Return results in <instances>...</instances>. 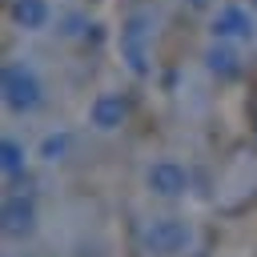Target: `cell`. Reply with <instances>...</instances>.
<instances>
[{
  "mask_svg": "<svg viewBox=\"0 0 257 257\" xmlns=\"http://www.w3.org/2000/svg\"><path fill=\"white\" fill-rule=\"evenodd\" d=\"M209 40H225V44H257V8L241 4V0H221L209 16Z\"/></svg>",
  "mask_w": 257,
  "mask_h": 257,
  "instance_id": "3957f363",
  "label": "cell"
},
{
  "mask_svg": "<svg viewBox=\"0 0 257 257\" xmlns=\"http://www.w3.org/2000/svg\"><path fill=\"white\" fill-rule=\"evenodd\" d=\"M193 12H205V16H213V8H217V0H185Z\"/></svg>",
  "mask_w": 257,
  "mask_h": 257,
  "instance_id": "4fadbf2b",
  "label": "cell"
},
{
  "mask_svg": "<svg viewBox=\"0 0 257 257\" xmlns=\"http://www.w3.org/2000/svg\"><path fill=\"white\" fill-rule=\"evenodd\" d=\"M157 8L141 4V8H128L116 24V36H112V48H116V60L133 72V76H149L153 72V36H157Z\"/></svg>",
  "mask_w": 257,
  "mask_h": 257,
  "instance_id": "6da1fadb",
  "label": "cell"
},
{
  "mask_svg": "<svg viewBox=\"0 0 257 257\" xmlns=\"http://www.w3.org/2000/svg\"><path fill=\"white\" fill-rule=\"evenodd\" d=\"M92 4H100V0H92Z\"/></svg>",
  "mask_w": 257,
  "mask_h": 257,
  "instance_id": "9a60e30c",
  "label": "cell"
},
{
  "mask_svg": "<svg viewBox=\"0 0 257 257\" xmlns=\"http://www.w3.org/2000/svg\"><path fill=\"white\" fill-rule=\"evenodd\" d=\"M0 225H4V237L8 241H24L36 233V201L28 193H8L4 197V209H0Z\"/></svg>",
  "mask_w": 257,
  "mask_h": 257,
  "instance_id": "52a82bcc",
  "label": "cell"
},
{
  "mask_svg": "<svg viewBox=\"0 0 257 257\" xmlns=\"http://www.w3.org/2000/svg\"><path fill=\"white\" fill-rule=\"evenodd\" d=\"M201 68L217 80H237L245 72V56L237 44H225V40H205L201 48Z\"/></svg>",
  "mask_w": 257,
  "mask_h": 257,
  "instance_id": "ba28073f",
  "label": "cell"
},
{
  "mask_svg": "<svg viewBox=\"0 0 257 257\" xmlns=\"http://www.w3.org/2000/svg\"><path fill=\"white\" fill-rule=\"evenodd\" d=\"M0 96L12 116H32L44 104V76L28 56H12L0 72Z\"/></svg>",
  "mask_w": 257,
  "mask_h": 257,
  "instance_id": "7a4b0ae2",
  "label": "cell"
},
{
  "mask_svg": "<svg viewBox=\"0 0 257 257\" xmlns=\"http://www.w3.org/2000/svg\"><path fill=\"white\" fill-rule=\"evenodd\" d=\"M88 16L84 12H76V8H68V12H56V36H64V40H76V36H88Z\"/></svg>",
  "mask_w": 257,
  "mask_h": 257,
  "instance_id": "7c38bea8",
  "label": "cell"
},
{
  "mask_svg": "<svg viewBox=\"0 0 257 257\" xmlns=\"http://www.w3.org/2000/svg\"><path fill=\"white\" fill-rule=\"evenodd\" d=\"M193 245V225L185 217H153L141 225V249L149 257H185Z\"/></svg>",
  "mask_w": 257,
  "mask_h": 257,
  "instance_id": "277c9868",
  "label": "cell"
},
{
  "mask_svg": "<svg viewBox=\"0 0 257 257\" xmlns=\"http://www.w3.org/2000/svg\"><path fill=\"white\" fill-rule=\"evenodd\" d=\"M64 4H68V0H64Z\"/></svg>",
  "mask_w": 257,
  "mask_h": 257,
  "instance_id": "2e32d148",
  "label": "cell"
},
{
  "mask_svg": "<svg viewBox=\"0 0 257 257\" xmlns=\"http://www.w3.org/2000/svg\"><path fill=\"white\" fill-rule=\"evenodd\" d=\"M68 153H72V128H64V124L48 128V133L36 141V149H32V157H40L44 165H56V161H64Z\"/></svg>",
  "mask_w": 257,
  "mask_h": 257,
  "instance_id": "30bf717a",
  "label": "cell"
},
{
  "mask_svg": "<svg viewBox=\"0 0 257 257\" xmlns=\"http://www.w3.org/2000/svg\"><path fill=\"white\" fill-rule=\"evenodd\" d=\"M8 16H12V24H16L24 36H36V32H44V28L56 24V8H52V0H12Z\"/></svg>",
  "mask_w": 257,
  "mask_h": 257,
  "instance_id": "9c48e42d",
  "label": "cell"
},
{
  "mask_svg": "<svg viewBox=\"0 0 257 257\" xmlns=\"http://www.w3.org/2000/svg\"><path fill=\"white\" fill-rule=\"evenodd\" d=\"M0 169H4V177H20L28 169V145L12 133L0 137Z\"/></svg>",
  "mask_w": 257,
  "mask_h": 257,
  "instance_id": "8fae6325",
  "label": "cell"
},
{
  "mask_svg": "<svg viewBox=\"0 0 257 257\" xmlns=\"http://www.w3.org/2000/svg\"><path fill=\"white\" fill-rule=\"evenodd\" d=\"M145 189L157 201H181L189 193V165L177 157H153L145 165Z\"/></svg>",
  "mask_w": 257,
  "mask_h": 257,
  "instance_id": "5b68a950",
  "label": "cell"
},
{
  "mask_svg": "<svg viewBox=\"0 0 257 257\" xmlns=\"http://www.w3.org/2000/svg\"><path fill=\"white\" fill-rule=\"evenodd\" d=\"M249 4H253V8H257V0H249Z\"/></svg>",
  "mask_w": 257,
  "mask_h": 257,
  "instance_id": "5bb4252c",
  "label": "cell"
},
{
  "mask_svg": "<svg viewBox=\"0 0 257 257\" xmlns=\"http://www.w3.org/2000/svg\"><path fill=\"white\" fill-rule=\"evenodd\" d=\"M84 120H88L92 133H104V137H108V133H120L124 120H128V100H124V92H116V88H100V92L88 100Z\"/></svg>",
  "mask_w": 257,
  "mask_h": 257,
  "instance_id": "8992f818",
  "label": "cell"
}]
</instances>
